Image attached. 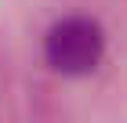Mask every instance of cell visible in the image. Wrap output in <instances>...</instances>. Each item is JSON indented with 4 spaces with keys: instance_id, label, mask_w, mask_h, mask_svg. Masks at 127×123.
<instances>
[{
    "instance_id": "1",
    "label": "cell",
    "mask_w": 127,
    "mask_h": 123,
    "mask_svg": "<svg viewBox=\"0 0 127 123\" xmlns=\"http://www.w3.org/2000/svg\"><path fill=\"white\" fill-rule=\"evenodd\" d=\"M105 58V33L87 15H65L44 33V62L62 76H87Z\"/></svg>"
}]
</instances>
